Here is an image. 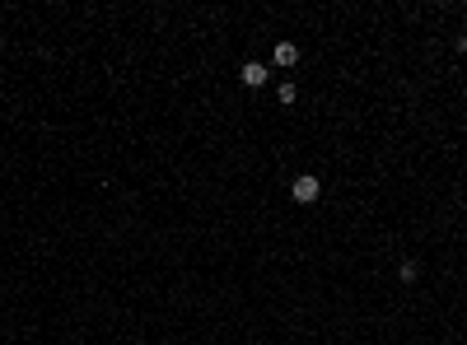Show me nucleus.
Instances as JSON below:
<instances>
[{"label":"nucleus","instance_id":"obj_1","mask_svg":"<svg viewBox=\"0 0 467 345\" xmlns=\"http://www.w3.org/2000/svg\"><path fill=\"white\" fill-rule=\"evenodd\" d=\"M290 196H295L299 205H313V201H318V196H323V182H318L313 172H299L295 182H290Z\"/></svg>","mask_w":467,"mask_h":345},{"label":"nucleus","instance_id":"obj_2","mask_svg":"<svg viewBox=\"0 0 467 345\" xmlns=\"http://www.w3.org/2000/svg\"><path fill=\"white\" fill-rule=\"evenodd\" d=\"M238 79H243L248 89H262L266 79H271V65H262V61H248L243 70H238Z\"/></svg>","mask_w":467,"mask_h":345},{"label":"nucleus","instance_id":"obj_3","mask_svg":"<svg viewBox=\"0 0 467 345\" xmlns=\"http://www.w3.org/2000/svg\"><path fill=\"white\" fill-rule=\"evenodd\" d=\"M271 61L276 65H299V47L295 42H276V47H271Z\"/></svg>","mask_w":467,"mask_h":345},{"label":"nucleus","instance_id":"obj_4","mask_svg":"<svg viewBox=\"0 0 467 345\" xmlns=\"http://www.w3.org/2000/svg\"><path fill=\"white\" fill-rule=\"evenodd\" d=\"M397 275H402L406 284H416V280H420V266L411 262V257H402V266H397Z\"/></svg>","mask_w":467,"mask_h":345},{"label":"nucleus","instance_id":"obj_5","mask_svg":"<svg viewBox=\"0 0 467 345\" xmlns=\"http://www.w3.org/2000/svg\"><path fill=\"white\" fill-rule=\"evenodd\" d=\"M276 98H280V103H285V108H290V103H295V98H299V89H295V84H280V89H276Z\"/></svg>","mask_w":467,"mask_h":345},{"label":"nucleus","instance_id":"obj_6","mask_svg":"<svg viewBox=\"0 0 467 345\" xmlns=\"http://www.w3.org/2000/svg\"><path fill=\"white\" fill-rule=\"evenodd\" d=\"M458 51H463V56H467V38H458Z\"/></svg>","mask_w":467,"mask_h":345}]
</instances>
